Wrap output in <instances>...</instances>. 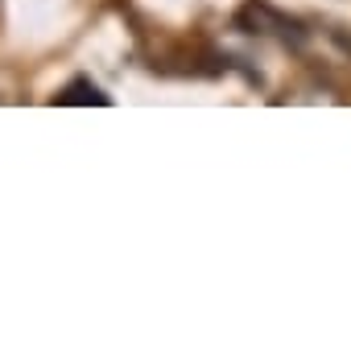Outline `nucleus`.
Returning a JSON list of instances; mask_svg holds the SVG:
<instances>
[]
</instances>
